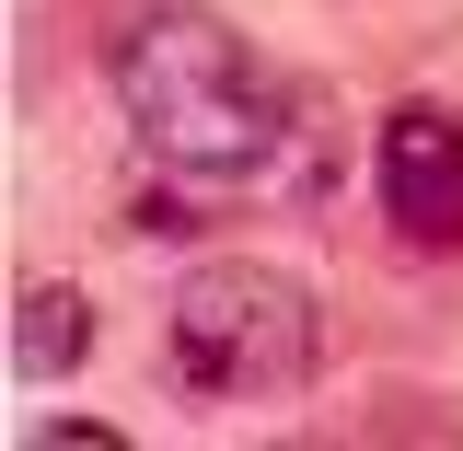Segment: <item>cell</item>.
Instances as JSON below:
<instances>
[{"instance_id":"obj_3","label":"cell","mask_w":463,"mask_h":451,"mask_svg":"<svg viewBox=\"0 0 463 451\" xmlns=\"http://www.w3.org/2000/svg\"><path fill=\"white\" fill-rule=\"evenodd\" d=\"M371 197L405 255H463V116L452 105H394L371 139Z\"/></svg>"},{"instance_id":"obj_2","label":"cell","mask_w":463,"mask_h":451,"mask_svg":"<svg viewBox=\"0 0 463 451\" xmlns=\"http://www.w3.org/2000/svg\"><path fill=\"white\" fill-rule=\"evenodd\" d=\"M163 359L185 394L209 405H267V394H301L313 359H325V313L313 289L267 267V255H209L185 267L163 301Z\"/></svg>"},{"instance_id":"obj_4","label":"cell","mask_w":463,"mask_h":451,"mask_svg":"<svg viewBox=\"0 0 463 451\" xmlns=\"http://www.w3.org/2000/svg\"><path fill=\"white\" fill-rule=\"evenodd\" d=\"M81 359H93V301L70 278H24L12 289V371L24 382H70Z\"/></svg>"},{"instance_id":"obj_1","label":"cell","mask_w":463,"mask_h":451,"mask_svg":"<svg viewBox=\"0 0 463 451\" xmlns=\"http://www.w3.org/2000/svg\"><path fill=\"white\" fill-rule=\"evenodd\" d=\"M116 105L174 185H325V139L267 58L209 12H151L116 47Z\"/></svg>"}]
</instances>
